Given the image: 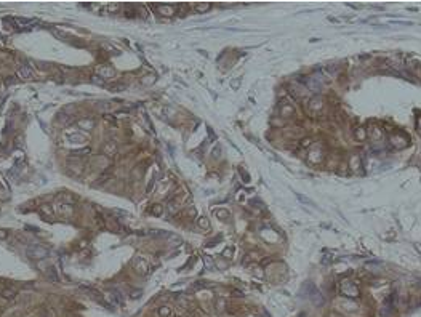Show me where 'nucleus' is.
Here are the masks:
<instances>
[{
	"label": "nucleus",
	"instance_id": "nucleus-10",
	"mask_svg": "<svg viewBox=\"0 0 421 317\" xmlns=\"http://www.w3.org/2000/svg\"><path fill=\"white\" fill-rule=\"evenodd\" d=\"M16 293H18L16 288H3V290H2V296L7 298V299H13V298L16 296Z\"/></svg>",
	"mask_w": 421,
	"mask_h": 317
},
{
	"label": "nucleus",
	"instance_id": "nucleus-11",
	"mask_svg": "<svg viewBox=\"0 0 421 317\" xmlns=\"http://www.w3.org/2000/svg\"><path fill=\"white\" fill-rule=\"evenodd\" d=\"M134 266H136V269L139 271V274H146V272H147V264L144 263L143 258H138L136 263H134Z\"/></svg>",
	"mask_w": 421,
	"mask_h": 317
},
{
	"label": "nucleus",
	"instance_id": "nucleus-4",
	"mask_svg": "<svg viewBox=\"0 0 421 317\" xmlns=\"http://www.w3.org/2000/svg\"><path fill=\"white\" fill-rule=\"evenodd\" d=\"M103 152L107 156V157H112L117 154V144L115 141H106L104 146H103Z\"/></svg>",
	"mask_w": 421,
	"mask_h": 317
},
{
	"label": "nucleus",
	"instance_id": "nucleus-21",
	"mask_svg": "<svg viewBox=\"0 0 421 317\" xmlns=\"http://www.w3.org/2000/svg\"><path fill=\"white\" fill-rule=\"evenodd\" d=\"M112 213H114V215H119V216H125V218H128V216H130V213H128V212L117 210V208H114V210H112Z\"/></svg>",
	"mask_w": 421,
	"mask_h": 317
},
{
	"label": "nucleus",
	"instance_id": "nucleus-26",
	"mask_svg": "<svg viewBox=\"0 0 421 317\" xmlns=\"http://www.w3.org/2000/svg\"><path fill=\"white\" fill-rule=\"evenodd\" d=\"M69 140H72V141H84V140H85V136H80V135H74V136H69Z\"/></svg>",
	"mask_w": 421,
	"mask_h": 317
},
{
	"label": "nucleus",
	"instance_id": "nucleus-23",
	"mask_svg": "<svg viewBox=\"0 0 421 317\" xmlns=\"http://www.w3.org/2000/svg\"><path fill=\"white\" fill-rule=\"evenodd\" d=\"M215 213H216V216H218V218H229V213L224 212V210H216Z\"/></svg>",
	"mask_w": 421,
	"mask_h": 317
},
{
	"label": "nucleus",
	"instance_id": "nucleus-7",
	"mask_svg": "<svg viewBox=\"0 0 421 317\" xmlns=\"http://www.w3.org/2000/svg\"><path fill=\"white\" fill-rule=\"evenodd\" d=\"M124 11H125V16H128V18H134V16L138 15V8L134 7V5H131V3H127L125 8H124Z\"/></svg>",
	"mask_w": 421,
	"mask_h": 317
},
{
	"label": "nucleus",
	"instance_id": "nucleus-19",
	"mask_svg": "<svg viewBox=\"0 0 421 317\" xmlns=\"http://www.w3.org/2000/svg\"><path fill=\"white\" fill-rule=\"evenodd\" d=\"M112 74H114L112 69H107V67H106V69H103V71H101V79H103V77H111Z\"/></svg>",
	"mask_w": 421,
	"mask_h": 317
},
{
	"label": "nucleus",
	"instance_id": "nucleus-17",
	"mask_svg": "<svg viewBox=\"0 0 421 317\" xmlns=\"http://www.w3.org/2000/svg\"><path fill=\"white\" fill-rule=\"evenodd\" d=\"M154 80H155L154 75H146V77H143L141 84H143V85H149V84H154Z\"/></svg>",
	"mask_w": 421,
	"mask_h": 317
},
{
	"label": "nucleus",
	"instance_id": "nucleus-20",
	"mask_svg": "<svg viewBox=\"0 0 421 317\" xmlns=\"http://www.w3.org/2000/svg\"><path fill=\"white\" fill-rule=\"evenodd\" d=\"M365 131H363V128H357V131H356V138L357 140H365Z\"/></svg>",
	"mask_w": 421,
	"mask_h": 317
},
{
	"label": "nucleus",
	"instance_id": "nucleus-6",
	"mask_svg": "<svg viewBox=\"0 0 421 317\" xmlns=\"http://www.w3.org/2000/svg\"><path fill=\"white\" fill-rule=\"evenodd\" d=\"M18 77H19V79H31V77H32V69H31L29 66H23V67H19Z\"/></svg>",
	"mask_w": 421,
	"mask_h": 317
},
{
	"label": "nucleus",
	"instance_id": "nucleus-28",
	"mask_svg": "<svg viewBox=\"0 0 421 317\" xmlns=\"http://www.w3.org/2000/svg\"><path fill=\"white\" fill-rule=\"evenodd\" d=\"M309 144H311V138H304V140L301 141V146H303V147H307Z\"/></svg>",
	"mask_w": 421,
	"mask_h": 317
},
{
	"label": "nucleus",
	"instance_id": "nucleus-31",
	"mask_svg": "<svg viewBox=\"0 0 421 317\" xmlns=\"http://www.w3.org/2000/svg\"><path fill=\"white\" fill-rule=\"evenodd\" d=\"M205 266L210 269L211 266H213V263H211V259H210V256H205Z\"/></svg>",
	"mask_w": 421,
	"mask_h": 317
},
{
	"label": "nucleus",
	"instance_id": "nucleus-32",
	"mask_svg": "<svg viewBox=\"0 0 421 317\" xmlns=\"http://www.w3.org/2000/svg\"><path fill=\"white\" fill-rule=\"evenodd\" d=\"M106 119H107V120H112V122L115 120V119H114V115H109V114H107V115H106Z\"/></svg>",
	"mask_w": 421,
	"mask_h": 317
},
{
	"label": "nucleus",
	"instance_id": "nucleus-9",
	"mask_svg": "<svg viewBox=\"0 0 421 317\" xmlns=\"http://www.w3.org/2000/svg\"><path fill=\"white\" fill-rule=\"evenodd\" d=\"M111 168H112V167H107V170H106V171H104V173H103V175L98 178V183H96V184H104V183H106V181H107V180H109V178L112 176V170H111Z\"/></svg>",
	"mask_w": 421,
	"mask_h": 317
},
{
	"label": "nucleus",
	"instance_id": "nucleus-14",
	"mask_svg": "<svg viewBox=\"0 0 421 317\" xmlns=\"http://www.w3.org/2000/svg\"><path fill=\"white\" fill-rule=\"evenodd\" d=\"M194 8H195L197 13H205V11H208V10L211 8V5H210V3H199V5H195Z\"/></svg>",
	"mask_w": 421,
	"mask_h": 317
},
{
	"label": "nucleus",
	"instance_id": "nucleus-5",
	"mask_svg": "<svg viewBox=\"0 0 421 317\" xmlns=\"http://www.w3.org/2000/svg\"><path fill=\"white\" fill-rule=\"evenodd\" d=\"M77 125L80 130H93L94 128V120L93 119H80L77 120Z\"/></svg>",
	"mask_w": 421,
	"mask_h": 317
},
{
	"label": "nucleus",
	"instance_id": "nucleus-30",
	"mask_svg": "<svg viewBox=\"0 0 421 317\" xmlns=\"http://www.w3.org/2000/svg\"><path fill=\"white\" fill-rule=\"evenodd\" d=\"M141 293H143L141 290H138V292H133V293H131V298H133V299H138V298L141 296Z\"/></svg>",
	"mask_w": 421,
	"mask_h": 317
},
{
	"label": "nucleus",
	"instance_id": "nucleus-27",
	"mask_svg": "<svg viewBox=\"0 0 421 317\" xmlns=\"http://www.w3.org/2000/svg\"><path fill=\"white\" fill-rule=\"evenodd\" d=\"M119 8H120V5H119V3H114V5H109V7H107V10H109V11H112V13L119 11Z\"/></svg>",
	"mask_w": 421,
	"mask_h": 317
},
{
	"label": "nucleus",
	"instance_id": "nucleus-8",
	"mask_svg": "<svg viewBox=\"0 0 421 317\" xmlns=\"http://www.w3.org/2000/svg\"><path fill=\"white\" fill-rule=\"evenodd\" d=\"M38 213L42 215L43 218H48V216L51 218V216H53V208H51V205H47V203H45V205H40Z\"/></svg>",
	"mask_w": 421,
	"mask_h": 317
},
{
	"label": "nucleus",
	"instance_id": "nucleus-16",
	"mask_svg": "<svg viewBox=\"0 0 421 317\" xmlns=\"http://www.w3.org/2000/svg\"><path fill=\"white\" fill-rule=\"evenodd\" d=\"M197 224H199L202 229H210V223H208V219H207V218H199Z\"/></svg>",
	"mask_w": 421,
	"mask_h": 317
},
{
	"label": "nucleus",
	"instance_id": "nucleus-22",
	"mask_svg": "<svg viewBox=\"0 0 421 317\" xmlns=\"http://www.w3.org/2000/svg\"><path fill=\"white\" fill-rule=\"evenodd\" d=\"M13 23H16L18 26H28L29 24L28 19H19V18H15V19H13Z\"/></svg>",
	"mask_w": 421,
	"mask_h": 317
},
{
	"label": "nucleus",
	"instance_id": "nucleus-1",
	"mask_svg": "<svg viewBox=\"0 0 421 317\" xmlns=\"http://www.w3.org/2000/svg\"><path fill=\"white\" fill-rule=\"evenodd\" d=\"M26 253H28L31 259H45L48 256V250L42 245H29Z\"/></svg>",
	"mask_w": 421,
	"mask_h": 317
},
{
	"label": "nucleus",
	"instance_id": "nucleus-2",
	"mask_svg": "<svg viewBox=\"0 0 421 317\" xmlns=\"http://www.w3.org/2000/svg\"><path fill=\"white\" fill-rule=\"evenodd\" d=\"M341 293L343 295H347L351 298H356V296H359V288H357L356 284H352V282H343Z\"/></svg>",
	"mask_w": 421,
	"mask_h": 317
},
{
	"label": "nucleus",
	"instance_id": "nucleus-3",
	"mask_svg": "<svg viewBox=\"0 0 421 317\" xmlns=\"http://www.w3.org/2000/svg\"><path fill=\"white\" fill-rule=\"evenodd\" d=\"M155 10L164 16H173L176 13V5H155Z\"/></svg>",
	"mask_w": 421,
	"mask_h": 317
},
{
	"label": "nucleus",
	"instance_id": "nucleus-15",
	"mask_svg": "<svg viewBox=\"0 0 421 317\" xmlns=\"http://www.w3.org/2000/svg\"><path fill=\"white\" fill-rule=\"evenodd\" d=\"M157 314H159L160 317H168V315L171 314V309H170L168 306H162V308H159Z\"/></svg>",
	"mask_w": 421,
	"mask_h": 317
},
{
	"label": "nucleus",
	"instance_id": "nucleus-13",
	"mask_svg": "<svg viewBox=\"0 0 421 317\" xmlns=\"http://www.w3.org/2000/svg\"><path fill=\"white\" fill-rule=\"evenodd\" d=\"M149 212H151L152 215H155V216H159V215H162V213H164V207H162V205H159V203H155V205H152V207H151V210H149Z\"/></svg>",
	"mask_w": 421,
	"mask_h": 317
},
{
	"label": "nucleus",
	"instance_id": "nucleus-24",
	"mask_svg": "<svg viewBox=\"0 0 421 317\" xmlns=\"http://www.w3.org/2000/svg\"><path fill=\"white\" fill-rule=\"evenodd\" d=\"M232 255H234V250L231 248V247H229V248H226V250L223 252V256H224V258H231Z\"/></svg>",
	"mask_w": 421,
	"mask_h": 317
},
{
	"label": "nucleus",
	"instance_id": "nucleus-29",
	"mask_svg": "<svg viewBox=\"0 0 421 317\" xmlns=\"http://www.w3.org/2000/svg\"><path fill=\"white\" fill-rule=\"evenodd\" d=\"M7 237H8V232L3 231V229H0V240H3V239H7Z\"/></svg>",
	"mask_w": 421,
	"mask_h": 317
},
{
	"label": "nucleus",
	"instance_id": "nucleus-25",
	"mask_svg": "<svg viewBox=\"0 0 421 317\" xmlns=\"http://www.w3.org/2000/svg\"><path fill=\"white\" fill-rule=\"evenodd\" d=\"M111 90H114V91H117V90H125V85H124V84H114V85L111 87Z\"/></svg>",
	"mask_w": 421,
	"mask_h": 317
},
{
	"label": "nucleus",
	"instance_id": "nucleus-18",
	"mask_svg": "<svg viewBox=\"0 0 421 317\" xmlns=\"http://www.w3.org/2000/svg\"><path fill=\"white\" fill-rule=\"evenodd\" d=\"M48 277H50V280H53V282H58V275H56L55 268H50V271H48Z\"/></svg>",
	"mask_w": 421,
	"mask_h": 317
},
{
	"label": "nucleus",
	"instance_id": "nucleus-12",
	"mask_svg": "<svg viewBox=\"0 0 421 317\" xmlns=\"http://www.w3.org/2000/svg\"><path fill=\"white\" fill-rule=\"evenodd\" d=\"M88 154H90V147H84V149L74 151L71 156H74V157H84V156H88Z\"/></svg>",
	"mask_w": 421,
	"mask_h": 317
}]
</instances>
